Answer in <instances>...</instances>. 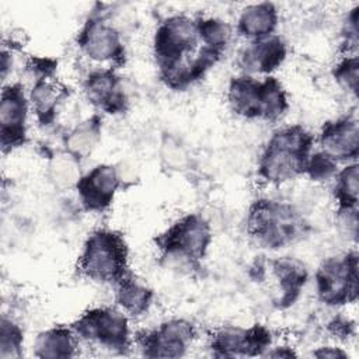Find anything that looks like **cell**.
<instances>
[{
  "label": "cell",
  "instance_id": "obj_10",
  "mask_svg": "<svg viewBox=\"0 0 359 359\" xmlns=\"http://www.w3.org/2000/svg\"><path fill=\"white\" fill-rule=\"evenodd\" d=\"M273 342L272 332L262 324L248 328L224 325L213 331L209 349L216 358L265 356Z\"/></svg>",
  "mask_w": 359,
  "mask_h": 359
},
{
  "label": "cell",
  "instance_id": "obj_2",
  "mask_svg": "<svg viewBox=\"0 0 359 359\" xmlns=\"http://www.w3.org/2000/svg\"><path fill=\"white\" fill-rule=\"evenodd\" d=\"M314 143L313 133L302 125L275 130L259 154L258 178L268 185H282L303 175Z\"/></svg>",
  "mask_w": 359,
  "mask_h": 359
},
{
  "label": "cell",
  "instance_id": "obj_9",
  "mask_svg": "<svg viewBox=\"0 0 359 359\" xmlns=\"http://www.w3.org/2000/svg\"><path fill=\"white\" fill-rule=\"evenodd\" d=\"M80 52L98 65L116 69L125 63L126 52L119 31L102 15H91L80 28L77 38Z\"/></svg>",
  "mask_w": 359,
  "mask_h": 359
},
{
  "label": "cell",
  "instance_id": "obj_1",
  "mask_svg": "<svg viewBox=\"0 0 359 359\" xmlns=\"http://www.w3.org/2000/svg\"><path fill=\"white\" fill-rule=\"evenodd\" d=\"M151 46L160 80L165 87L184 91L201 81L195 66L202 48L196 18L185 14L164 18L154 31Z\"/></svg>",
  "mask_w": 359,
  "mask_h": 359
},
{
  "label": "cell",
  "instance_id": "obj_12",
  "mask_svg": "<svg viewBox=\"0 0 359 359\" xmlns=\"http://www.w3.org/2000/svg\"><path fill=\"white\" fill-rule=\"evenodd\" d=\"M29 98L21 83H10L1 90L0 100V144L10 153L27 142Z\"/></svg>",
  "mask_w": 359,
  "mask_h": 359
},
{
  "label": "cell",
  "instance_id": "obj_5",
  "mask_svg": "<svg viewBox=\"0 0 359 359\" xmlns=\"http://www.w3.org/2000/svg\"><path fill=\"white\" fill-rule=\"evenodd\" d=\"M129 248L123 236L112 229L91 231L77 259V272L93 282L116 285L129 272Z\"/></svg>",
  "mask_w": 359,
  "mask_h": 359
},
{
  "label": "cell",
  "instance_id": "obj_25",
  "mask_svg": "<svg viewBox=\"0 0 359 359\" xmlns=\"http://www.w3.org/2000/svg\"><path fill=\"white\" fill-rule=\"evenodd\" d=\"M24 332L13 320L3 317L0 323V358L14 359L22 356Z\"/></svg>",
  "mask_w": 359,
  "mask_h": 359
},
{
  "label": "cell",
  "instance_id": "obj_15",
  "mask_svg": "<svg viewBox=\"0 0 359 359\" xmlns=\"http://www.w3.org/2000/svg\"><path fill=\"white\" fill-rule=\"evenodd\" d=\"M287 56V45L280 35L248 41L237 55V66L247 76H271Z\"/></svg>",
  "mask_w": 359,
  "mask_h": 359
},
{
  "label": "cell",
  "instance_id": "obj_30",
  "mask_svg": "<svg viewBox=\"0 0 359 359\" xmlns=\"http://www.w3.org/2000/svg\"><path fill=\"white\" fill-rule=\"evenodd\" d=\"M265 356H271V358H292L296 356V353L292 351V348L287 346H276V348H271Z\"/></svg>",
  "mask_w": 359,
  "mask_h": 359
},
{
  "label": "cell",
  "instance_id": "obj_13",
  "mask_svg": "<svg viewBox=\"0 0 359 359\" xmlns=\"http://www.w3.org/2000/svg\"><path fill=\"white\" fill-rule=\"evenodd\" d=\"M81 206L87 212L102 213L114 202L121 188V175L112 164H97L76 182Z\"/></svg>",
  "mask_w": 359,
  "mask_h": 359
},
{
  "label": "cell",
  "instance_id": "obj_26",
  "mask_svg": "<svg viewBox=\"0 0 359 359\" xmlns=\"http://www.w3.org/2000/svg\"><path fill=\"white\" fill-rule=\"evenodd\" d=\"M337 172L338 163L324 151L318 150L310 154L303 175H306L309 180L314 182H325L334 180Z\"/></svg>",
  "mask_w": 359,
  "mask_h": 359
},
{
  "label": "cell",
  "instance_id": "obj_14",
  "mask_svg": "<svg viewBox=\"0 0 359 359\" xmlns=\"http://www.w3.org/2000/svg\"><path fill=\"white\" fill-rule=\"evenodd\" d=\"M83 90L87 100L104 114L119 115L126 112L129 107L123 81L115 69L98 67L91 70L83 81Z\"/></svg>",
  "mask_w": 359,
  "mask_h": 359
},
{
  "label": "cell",
  "instance_id": "obj_6",
  "mask_svg": "<svg viewBox=\"0 0 359 359\" xmlns=\"http://www.w3.org/2000/svg\"><path fill=\"white\" fill-rule=\"evenodd\" d=\"M212 238L209 222L198 213H188L160 233L154 243L161 258L192 268L206 257Z\"/></svg>",
  "mask_w": 359,
  "mask_h": 359
},
{
  "label": "cell",
  "instance_id": "obj_18",
  "mask_svg": "<svg viewBox=\"0 0 359 359\" xmlns=\"http://www.w3.org/2000/svg\"><path fill=\"white\" fill-rule=\"evenodd\" d=\"M279 22V11L273 3L262 1L245 6L237 18V34L247 39L255 41L273 35Z\"/></svg>",
  "mask_w": 359,
  "mask_h": 359
},
{
  "label": "cell",
  "instance_id": "obj_11",
  "mask_svg": "<svg viewBox=\"0 0 359 359\" xmlns=\"http://www.w3.org/2000/svg\"><path fill=\"white\" fill-rule=\"evenodd\" d=\"M196 337L195 325L185 318H170L156 328L139 332L136 344L147 358L185 356Z\"/></svg>",
  "mask_w": 359,
  "mask_h": 359
},
{
  "label": "cell",
  "instance_id": "obj_16",
  "mask_svg": "<svg viewBox=\"0 0 359 359\" xmlns=\"http://www.w3.org/2000/svg\"><path fill=\"white\" fill-rule=\"evenodd\" d=\"M321 151L337 163H355L359 156V123L355 115H342L324 122L318 133Z\"/></svg>",
  "mask_w": 359,
  "mask_h": 359
},
{
  "label": "cell",
  "instance_id": "obj_22",
  "mask_svg": "<svg viewBox=\"0 0 359 359\" xmlns=\"http://www.w3.org/2000/svg\"><path fill=\"white\" fill-rule=\"evenodd\" d=\"M332 194L338 205V213L358 210L359 165L356 161L348 163L345 167L338 170L334 177Z\"/></svg>",
  "mask_w": 359,
  "mask_h": 359
},
{
  "label": "cell",
  "instance_id": "obj_23",
  "mask_svg": "<svg viewBox=\"0 0 359 359\" xmlns=\"http://www.w3.org/2000/svg\"><path fill=\"white\" fill-rule=\"evenodd\" d=\"M101 123L97 116H91L80 122L74 129L69 132L65 139L67 154L76 160L86 158L100 140Z\"/></svg>",
  "mask_w": 359,
  "mask_h": 359
},
{
  "label": "cell",
  "instance_id": "obj_8",
  "mask_svg": "<svg viewBox=\"0 0 359 359\" xmlns=\"http://www.w3.org/2000/svg\"><path fill=\"white\" fill-rule=\"evenodd\" d=\"M317 299L328 307H341L358 299V251L325 258L314 275Z\"/></svg>",
  "mask_w": 359,
  "mask_h": 359
},
{
  "label": "cell",
  "instance_id": "obj_29",
  "mask_svg": "<svg viewBox=\"0 0 359 359\" xmlns=\"http://www.w3.org/2000/svg\"><path fill=\"white\" fill-rule=\"evenodd\" d=\"M313 356L316 358H331V359H345L348 358L346 352H344L341 348H337V346H321V348H317L314 352H313Z\"/></svg>",
  "mask_w": 359,
  "mask_h": 359
},
{
  "label": "cell",
  "instance_id": "obj_24",
  "mask_svg": "<svg viewBox=\"0 0 359 359\" xmlns=\"http://www.w3.org/2000/svg\"><path fill=\"white\" fill-rule=\"evenodd\" d=\"M196 27L202 45L222 52L226 50L233 35L227 21L217 17H199L196 18Z\"/></svg>",
  "mask_w": 359,
  "mask_h": 359
},
{
  "label": "cell",
  "instance_id": "obj_4",
  "mask_svg": "<svg viewBox=\"0 0 359 359\" xmlns=\"http://www.w3.org/2000/svg\"><path fill=\"white\" fill-rule=\"evenodd\" d=\"M226 97L230 109L250 121L275 122L289 108L286 90L273 76L258 79L241 74L231 77Z\"/></svg>",
  "mask_w": 359,
  "mask_h": 359
},
{
  "label": "cell",
  "instance_id": "obj_3",
  "mask_svg": "<svg viewBox=\"0 0 359 359\" xmlns=\"http://www.w3.org/2000/svg\"><path fill=\"white\" fill-rule=\"evenodd\" d=\"M247 231L261 248L279 251L302 240L309 231V223L294 205L259 198L248 209Z\"/></svg>",
  "mask_w": 359,
  "mask_h": 359
},
{
  "label": "cell",
  "instance_id": "obj_28",
  "mask_svg": "<svg viewBox=\"0 0 359 359\" xmlns=\"http://www.w3.org/2000/svg\"><path fill=\"white\" fill-rule=\"evenodd\" d=\"M359 7H353L345 21H344V27H342V46L346 55H355L351 53L352 50H356L358 48V18H359Z\"/></svg>",
  "mask_w": 359,
  "mask_h": 359
},
{
  "label": "cell",
  "instance_id": "obj_27",
  "mask_svg": "<svg viewBox=\"0 0 359 359\" xmlns=\"http://www.w3.org/2000/svg\"><path fill=\"white\" fill-rule=\"evenodd\" d=\"M332 76L345 91L356 95L359 81V60L356 55H345L334 67Z\"/></svg>",
  "mask_w": 359,
  "mask_h": 359
},
{
  "label": "cell",
  "instance_id": "obj_17",
  "mask_svg": "<svg viewBox=\"0 0 359 359\" xmlns=\"http://www.w3.org/2000/svg\"><path fill=\"white\" fill-rule=\"evenodd\" d=\"M269 269L278 283V296L273 304L278 309H287L300 297L307 280L309 269L297 258L278 257L269 261Z\"/></svg>",
  "mask_w": 359,
  "mask_h": 359
},
{
  "label": "cell",
  "instance_id": "obj_19",
  "mask_svg": "<svg viewBox=\"0 0 359 359\" xmlns=\"http://www.w3.org/2000/svg\"><path fill=\"white\" fill-rule=\"evenodd\" d=\"M67 97L66 88L56 80L49 77L36 79L28 95L29 105L41 125H50L55 118L59 105Z\"/></svg>",
  "mask_w": 359,
  "mask_h": 359
},
{
  "label": "cell",
  "instance_id": "obj_20",
  "mask_svg": "<svg viewBox=\"0 0 359 359\" xmlns=\"http://www.w3.org/2000/svg\"><path fill=\"white\" fill-rule=\"evenodd\" d=\"M79 353V338L72 327L55 325L39 332L34 341V355L38 358H74Z\"/></svg>",
  "mask_w": 359,
  "mask_h": 359
},
{
  "label": "cell",
  "instance_id": "obj_21",
  "mask_svg": "<svg viewBox=\"0 0 359 359\" xmlns=\"http://www.w3.org/2000/svg\"><path fill=\"white\" fill-rule=\"evenodd\" d=\"M154 292L142 280L128 273L115 285V303L125 314L132 317L143 316L153 304Z\"/></svg>",
  "mask_w": 359,
  "mask_h": 359
},
{
  "label": "cell",
  "instance_id": "obj_7",
  "mask_svg": "<svg viewBox=\"0 0 359 359\" xmlns=\"http://www.w3.org/2000/svg\"><path fill=\"white\" fill-rule=\"evenodd\" d=\"M70 327L79 339L111 353H126L132 346L129 318L121 309H88Z\"/></svg>",
  "mask_w": 359,
  "mask_h": 359
}]
</instances>
